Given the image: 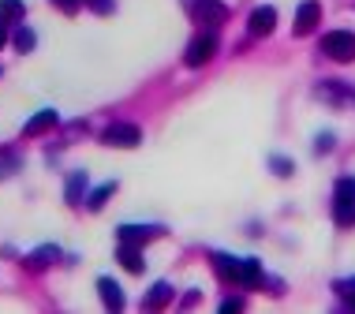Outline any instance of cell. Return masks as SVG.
Instances as JSON below:
<instances>
[{
    "label": "cell",
    "mask_w": 355,
    "mask_h": 314,
    "mask_svg": "<svg viewBox=\"0 0 355 314\" xmlns=\"http://www.w3.org/2000/svg\"><path fill=\"white\" fill-rule=\"evenodd\" d=\"M217 273L228 284H247V288H262V265L254 259H232V254H214Z\"/></svg>",
    "instance_id": "1"
},
{
    "label": "cell",
    "mask_w": 355,
    "mask_h": 314,
    "mask_svg": "<svg viewBox=\"0 0 355 314\" xmlns=\"http://www.w3.org/2000/svg\"><path fill=\"white\" fill-rule=\"evenodd\" d=\"M333 221L340 228H355V180L340 176L333 187Z\"/></svg>",
    "instance_id": "2"
},
{
    "label": "cell",
    "mask_w": 355,
    "mask_h": 314,
    "mask_svg": "<svg viewBox=\"0 0 355 314\" xmlns=\"http://www.w3.org/2000/svg\"><path fill=\"white\" fill-rule=\"evenodd\" d=\"M322 53L337 64H352L355 60V34L352 30H329L322 37Z\"/></svg>",
    "instance_id": "3"
},
{
    "label": "cell",
    "mask_w": 355,
    "mask_h": 314,
    "mask_svg": "<svg viewBox=\"0 0 355 314\" xmlns=\"http://www.w3.org/2000/svg\"><path fill=\"white\" fill-rule=\"evenodd\" d=\"M139 139H142V131L135 128V123H109V128L101 131V142H105V146H123V150H131V146H139Z\"/></svg>",
    "instance_id": "4"
},
{
    "label": "cell",
    "mask_w": 355,
    "mask_h": 314,
    "mask_svg": "<svg viewBox=\"0 0 355 314\" xmlns=\"http://www.w3.org/2000/svg\"><path fill=\"white\" fill-rule=\"evenodd\" d=\"M214 53H217V37L214 34H198L195 42L187 45V68H202V64H209L214 60Z\"/></svg>",
    "instance_id": "5"
},
{
    "label": "cell",
    "mask_w": 355,
    "mask_h": 314,
    "mask_svg": "<svg viewBox=\"0 0 355 314\" xmlns=\"http://www.w3.org/2000/svg\"><path fill=\"white\" fill-rule=\"evenodd\" d=\"M195 19L206 26H220L228 19V8L220 0H195Z\"/></svg>",
    "instance_id": "6"
},
{
    "label": "cell",
    "mask_w": 355,
    "mask_h": 314,
    "mask_svg": "<svg viewBox=\"0 0 355 314\" xmlns=\"http://www.w3.org/2000/svg\"><path fill=\"white\" fill-rule=\"evenodd\" d=\"M273 26H277V12L270 4H262V8H254V12H251L247 30H251V37H266V34H273Z\"/></svg>",
    "instance_id": "7"
},
{
    "label": "cell",
    "mask_w": 355,
    "mask_h": 314,
    "mask_svg": "<svg viewBox=\"0 0 355 314\" xmlns=\"http://www.w3.org/2000/svg\"><path fill=\"white\" fill-rule=\"evenodd\" d=\"M318 15H322V8H318V0H303V4H300V12H295V26H292V30L295 34H311L314 30V26H318Z\"/></svg>",
    "instance_id": "8"
},
{
    "label": "cell",
    "mask_w": 355,
    "mask_h": 314,
    "mask_svg": "<svg viewBox=\"0 0 355 314\" xmlns=\"http://www.w3.org/2000/svg\"><path fill=\"white\" fill-rule=\"evenodd\" d=\"M56 123H60V116H56L53 109H42L37 116L26 120V128H23V135H45V131H53Z\"/></svg>",
    "instance_id": "9"
},
{
    "label": "cell",
    "mask_w": 355,
    "mask_h": 314,
    "mask_svg": "<svg viewBox=\"0 0 355 314\" xmlns=\"http://www.w3.org/2000/svg\"><path fill=\"white\" fill-rule=\"evenodd\" d=\"M120 243H131V247H139V243H146L153 240V236H161V228H142V225H123L120 228Z\"/></svg>",
    "instance_id": "10"
},
{
    "label": "cell",
    "mask_w": 355,
    "mask_h": 314,
    "mask_svg": "<svg viewBox=\"0 0 355 314\" xmlns=\"http://www.w3.org/2000/svg\"><path fill=\"white\" fill-rule=\"evenodd\" d=\"M98 292H101V303H105L109 311H120V307H123V292H120V284L112 281V277H101V281H98Z\"/></svg>",
    "instance_id": "11"
},
{
    "label": "cell",
    "mask_w": 355,
    "mask_h": 314,
    "mask_svg": "<svg viewBox=\"0 0 355 314\" xmlns=\"http://www.w3.org/2000/svg\"><path fill=\"white\" fill-rule=\"evenodd\" d=\"M116 259H120V265H123V270H128V273H142V270H146V262H142L139 247H131V243H120Z\"/></svg>",
    "instance_id": "12"
},
{
    "label": "cell",
    "mask_w": 355,
    "mask_h": 314,
    "mask_svg": "<svg viewBox=\"0 0 355 314\" xmlns=\"http://www.w3.org/2000/svg\"><path fill=\"white\" fill-rule=\"evenodd\" d=\"M168 303H172V284L161 281V284H153V288H150V296L142 299V307H146V311H161V307H168Z\"/></svg>",
    "instance_id": "13"
},
{
    "label": "cell",
    "mask_w": 355,
    "mask_h": 314,
    "mask_svg": "<svg viewBox=\"0 0 355 314\" xmlns=\"http://www.w3.org/2000/svg\"><path fill=\"white\" fill-rule=\"evenodd\" d=\"M318 98H329V101H337V105H355V94L344 90L340 82H322V87H318Z\"/></svg>",
    "instance_id": "14"
},
{
    "label": "cell",
    "mask_w": 355,
    "mask_h": 314,
    "mask_svg": "<svg viewBox=\"0 0 355 314\" xmlns=\"http://www.w3.org/2000/svg\"><path fill=\"white\" fill-rule=\"evenodd\" d=\"M23 19V0H0V23H19Z\"/></svg>",
    "instance_id": "15"
},
{
    "label": "cell",
    "mask_w": 355,
    "mask_h": 314,
    "mask_svg": "<svg viewBox=\"0 0 355 314\" xmlns=\"http://www.w3.org/2000/svg\"><path fill=\"white\" fill-rule=\"evenodd\" d=\"M83 191H86V173H71V180H68V202L79 206L83 202Z\"/></svg>",
    "instance_id": "16"
},
{
    "label": "cell",
    "mask_w": 355,
    "mask_h": 314,
    "mask_svg": "<svg viewBox=\"0 0 355 314\" xmlns=\"http://www.w3.org/2000/svg\"><path fill=\"white\" fill-rule=\"evenodd\" d=\"M112 191H116V184H101L98 191L86 198V209H101L105 202H109V195H112Z\"/></svg>",
    "instance_id": "17"
},
{
    "label": "cell",
    "mask_w": 355,
    "mask_h": 314,
    "mask_svg": "<svg viewBox=\"0 0 355 314\" xmlns=\"http://www.w3.org/2000/svg\"><path fill=\"white\" fill-rule=\"evenodd\" d=\"M15 49L19 53H31L34 49V30H26V26H23V30L15 34Z\"/></svg>",
    "instance_id": "18"
},
{
    "label": "cell",
    "mask_w": 355,
    "mask_h": 314,
    "mask_svg": "<svg viewBox=\"0 0 355 314\" xmlns=\"http://www.w3.org/2000/svg\"><path fill=\"white\" fill-rule=\"evenodd\" d=\"M273 173L277 176H288V173H292V165H288L284 157H273Z\"/></svg>",
    "instance_id": "19"
},
{
    "label": "cell",
    "mask_w": 355,
    "mask_h": 314,
    "mask_svg": "<svg viewBox=\"0 0 355 314\" xmlns=\"http://www.w3.org/2000/svg\"><path fill=\"white\" fill-rule=\"evenodd\" d=\"M53 4H56V8H64V12H79L83 0H53Z\"/></svg>",
    "instance_id": "20"
},
{
    "label": "cell",
    "mask_w": 355,
    "mask_h": 314,
    "mask_svg": "<svg viewBox=\"0 0 355 314\" xmlns=\"http://www.w3.org/2000/svg\"><path fill=\"white\" fill-rule=\"evenodd\" d=\"M220 311H225V314H232V311H243V299H225V303H220Z\"/></svg>",
    "instance_id": "21"
},
{
    "label": "cell",
    "mask_w": 355,
    "mask_h": 314,
    "mask_svg": "<svg viewBox=\"0 0 355 314\" xmlns=\"http://www.w3.org/2000/svg\"><path fill=\"white\" fill-rule=\"evenodd\" d=\"M86 4H90L94 12H112V0H86Z\"/></svg>",
    "instance_id": "22"
},
{
    "label": "cell",
    "mask_w": 355,
    "mask_h": 314,
    "mask_svg": "<svg viewBox=\"0 0 355 314\" xmlns=\"http://www.w3.org/2000/svg\"><path fill=\"white\" fill-rule=\"evenodd\" d=\"M337 292L340 296H355V281H337Z\"/></svg>",
    "instance_id": "23"
},
{
    "label": "cell",
    "mask_w": 355,
    "mask_h": 314,
    "mask_svg": "<svg viewBox=\"0 0 355 314\" xmlns=\"http://www.w3.org/2000/svg\"><path fill=\"white\" fill-rule=\"evenodd\" d=\"M314 150H318V154H325V150H333V135H322V139H318V146H314Z\"/></svg>",
    "instance_id": "24"
},
{
    "label": "cell",
    "mask_w": 355,
    "mask_h": 314,
    "mask_svg": "<svg viewBox=\"0 0 355 314\" xmlns=\"http://www.w3.org/2000/svg\"><path fill=\"white\" fill-rule=\"evenodd\" d=\"M4 42H8V26L0 23V49H4Z\"/></svg>",
    "instance_id": "25"
}]
</instances>
